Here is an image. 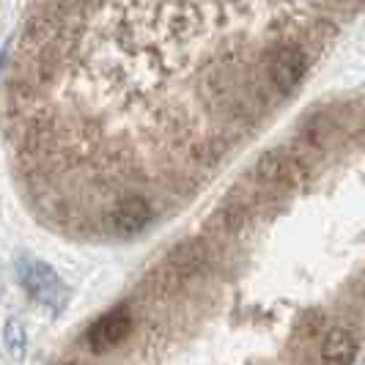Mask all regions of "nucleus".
<instances>
[{"mask_svg": "<svg viewBox=\"0 0 365 365\" xmlns=\"http://www.w3.org/2000/svg\"><path fill=\"white\" fill-rule=\"evenodd\" d=\"M305 72H308V55L297 44L280 47L269 61V77H272L274 88L280 93L292 91L294 86L305 77Z\"/></svg>", "mask_w": 365, "mask_h": 365, "instance_id": "nucleus-1", "label": "nucleus"}, {"mask_svg": "<svg viewBox=\"0 0 365 365\" xmlns=\"http://www.w3.org/2000/svg\"><path fill=\"white\" fill-rule=\"evenodd\" d=\"M129 329H132V316L124 308L110 311L99 322H93V327L88 329V346L93 351H110L127 338Z\"/></svg>", "mask_w": 365, "mask_h": 365, "instance_id": "nucleus-2", "label": "nucleus"}, {"mask_svg": "<svg viewBox=\"0 0 365 365\" xmlns=\"http://www.w3.org/2000/svg\"><path fill=\"white\" fill-rule=\"evenodd\" d=\"M19 272H22V283L28 286V292L36 297L38 302H47V305H53V308H61L63 305V286H61V280L55 277V272L50 267H44V264H19Z\"/></svg>", "mask_w": 365, "mask_h": 365, "instance_id": "nucleus-3", "label": "nucleus"}, {"mask_svg": "<svg viewBox=\"0 0 365 365\" xmlns=\"http://www.w3.org/2000/svg\"><path fill=\"white\" fill-rule=\"evenodd\" d=\"M148 220H151V206L143 198H138V195L121 201L113 209V225L121 234H138V231H143L148 225Z\"/></svg>", "mask_w": 365, "mask_h": 365, "instance_id": "nucleus-4", "label": "nucleus"}, {"mask_svg": "<svg viewBox=\"0 0 365 365\" xmlns=\"http://www.w3.org/2000/svg\"><path fill=\"white\" fill-rule=\"evenodd\" d=\"M357 354V344L351 332L344 327H332L322 344V365H351Z\"/></svg>", "mask_w": 365, "mask_h": 365, "instance_id": "nucleus-5", "label": "nucleus"}, {"mask_svg": "<svg viewBox=\"0 0 365 365\" xmlns=\"http://www.w3.org/2000/svg\"><path fill=\"white\" fill-rule=\"evenodd\" d=\"M6 349L11 351V357H22V351H25V332L19 327L17 322H9L6 324Z\"/></svg>", "mask_w": 365, "mask_h": 365, "instance_id": "nucleus-6", "label": "nucleus"}]
</instances>
